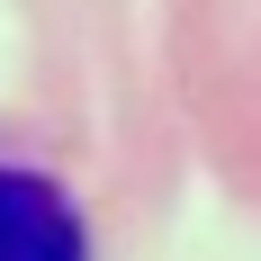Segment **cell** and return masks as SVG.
I'll list each match as a JSON object with an SVG mask.
<instances>
[{
  "label": "cell",
  "instance_id": "1",
  "mask_svg": "<svg viewBox=\"0 0 261 261\" xmlns=\"http://www.w3.org/2000/svg\"><path fill=\"white\" fill-rule=\"evenodd\" d=\"M0 261H90V225L72 189L27 162H0Z\"/></svg>",
  "mask_w": 261,
  "mask_h": 261
}]
</instances>
